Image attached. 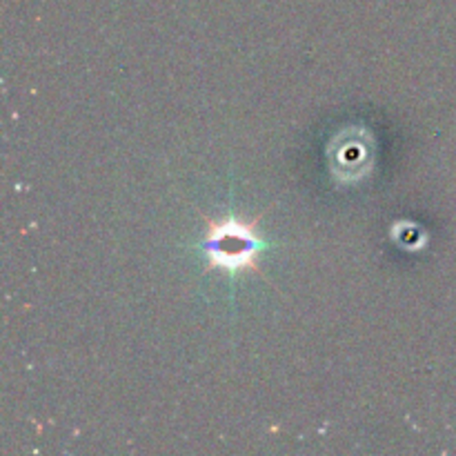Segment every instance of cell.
Wrapping results in <instances>:
<instances>
[{
  "mask_svg": "<svg viewBox=\"0 0 456 456\" xmlns=\"http://www.w3.org/2000/svg\"><path fill=\"white\" fill-rule=\"evenodd\" d=\"M258 221H248L227 212L221 218H208L203 249L209 270L239 274L258 270V254L265 252V240L258 236Z\"/></svg>",
  "mask_w": 456,
  "mask_h": 456,
  "instance_id": "6da1fadb",
  "label": "cell"
}]
</instances>
